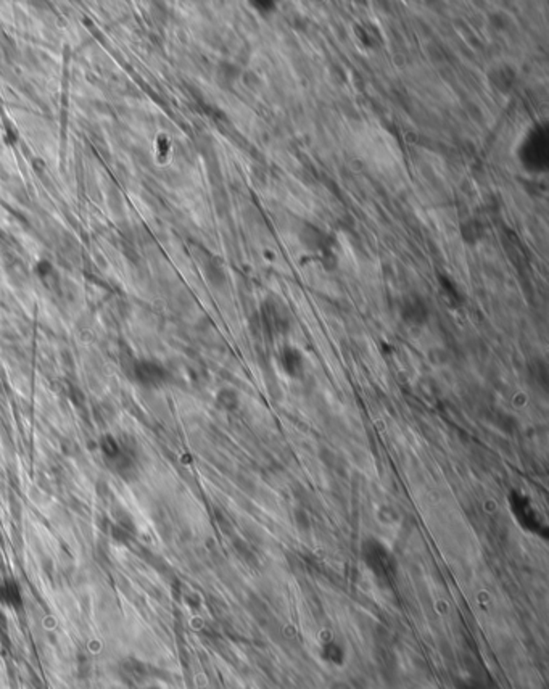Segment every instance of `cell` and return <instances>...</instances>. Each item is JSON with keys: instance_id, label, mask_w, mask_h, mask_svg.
<instances>
[{"instance_id": "1", "label": "cell", "mask_w": 549, "mask_h": 689, "mask_svg": "<svg viewBox=\"0 0 549 689\" xmlns=\"http://www.w3.org/2000/svg\"><path fill=\"white\" fill-rule=\"evenodd\" d=\"M361 559L378 585H393L395 578H397V560H395L392 551L381 539L372 537L367 538L361 546Z\"/></svg>"}, {"instance_id": "2", "label": "cell", "mask_w": 549, "mask_h": 689, "mask_svg": "<svg viewBox=\"0 0 549 689\" xmlns=\"http://www.w3.org/2000/svg\"><path fill=\"white\" fill-rule=\"evenodd\" d=\"M508 499H509V509L512 512L514 519L517 520L519 525L522 527L525 532L546 537V532H548L546 523L541 520V516L538 514L534 504H531V501L527 498L524 493L515 492L514 490V492L509 493Z\"/></svg>"}, {"instance_id": "3", "label": "cell", "mask_w": 549, "mask_h": 689, "mask_svg": "<svg viewBox=\"0 0 549 689\" xmlns=\"http://www.w3.org/2000/svg\"><path fill=\"white\" fill-rule=\"evenodd\" d=\"M102 456L103 461L107 462V466L121 477H126L128 473H131L133 467L135 466L134 450L124 440L113 437L103 438Z\"/></svg>"}, {"instance_id": "4", "label": "cell", "mask_w": 549, "mask_h": 689, "mask_svg": "<svg viewBox=\"0 0 549 689\" xmlns=\"http://www.w3.org/2000/svg\"><path fill=\"white\" fill-rule=\"evenodd\" d=\"M399 314H402L403 321L411 325V327H421L429 319V306L425 300L419 295H409L403 300L399 306Z\"/></svg>"}, {"instance_id": "5", "label": "cell", "mask_w": 549, "mask_h": 689, "mask_svg": "<svg viewBox=\"0 0 549 689\" xmlns=\"http://www.w3.org/2000/svg\"><path fill=\"white\" fill-rule=\"evenodd\" d=\"M282 371L292 379H300L305 374V356L295 346H284L279 353Z\"/></svg>"}, {"instance_id": "6", "label": "cell", "mask_w": 549, "mask_h": 689, "mask_svg": "<svg viewBox=\"0 0 549 689\" xmlns=\"http://www.w3.org/2000/svg\"><path fill=\"white\" fill-rule=\"evenodd\" d=\"M488 82L499 93H509L515 84V70L510 65H496L488 71Z\"/></svg>"}, {"instance_id": "7", "label": "cell", "mask_w": 549, "mask_h": 689, "mask_svg": "<svg viewBox=\"0 0 549 689\" xmlns=\"http://www.w3.org/2000/svg\"><path fill=\"white\" fill-rule=\"evenodd\" d=\"M135 379L144 385H160L166 380L168 374L164 367L155 361H139L134 367Z\"/></svg>"}, {"instance_id": "8", "label": "cell", "mask_w": 549, "mask_h": 689, "mask_svg": "<svg viewBox=\"0 0 549 689\" xmlns=\"http://www.w3.org/2000/svg\"><path fill=\"white\" fill-rule=\"evenodd\" d=\"M0 603L10 609H20L23 605V593L18 582L7 578L0 583Z\"/></svg>"}, {"instance_id": "9", "label": "cell", "mask_w": 549, "mask_h": 689, "mask_svg": "<svg viewBox=\"0 0 549 689\" xmlns=\"http://www.w3.org/2000/svg\"><path fill=\"white\" fill-rule=\"evenodd\" d=\"M440 287H442V294L451 306H459L461 301H463V296H461L458 287H456L451 280L444 275H440Z\"/></svg>"}, {"instance_id": "10", "label": "cell", "mask_w": 549, "mask_h": 689, "mask_svg": "<svg viewBox=\"0 0 549 689\" xmlns=\"http://www.w3.org/2000/svg\"><path fill=\"white\" fill-rule=\"evenodd\" d=\"M250 5L263 15H267L276 10V2H271V0H266V2L265 0H255V2H250Z\"/></svg>"}, {"instance_id": "11", "label": "cell", "mask_w": 549, "mask_h": 689, "mask_svg": "<svg viewBox=\"0 0 549 689\" xmlns=\"http://www.w3.org/2000/svg\"><path fill=\"white\" fill-rule=\"evenodd\" d=\"M145 689H161L160 686H147Z\"/></svg>"}, {"instance_id": "12", "label": "cell", "mask_w": 549, "mask_h": 689, "mask_svg": "<svg viewBox=\"0 0 549 689\" xmlns=\"http://www.w3.org/2000/svg\"><path fill=\"white\" fill-rule=\"evenodd\" d=\"M0 239H2V230H0Z\"/></svg>"}]
</instances>
